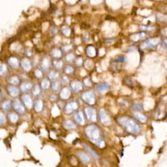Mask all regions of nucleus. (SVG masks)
Here are the masks:
<instances>
[{
  "mask_svg": "<svg viewBox=\"0 0 167 167\" xmlns=\"http://www.w3.org/2000/svg\"><path fill=\"white\" fill-rule=\"evenodd\" d=\"M125 84L126 85H127V86H129L130 87L133 86L132 80H131V79H130V78H126V79H125Z\"/></svg>",
  "mask_w": 167,
  "mask_h": 167,
  "instance_id": "obj_49",
  "label": "nucleus"
},
{
  "mask_svg": "<svg viewBox=\"0 0 167 167\" xmlns=\"http://www.w3.org/2000/svg\"><path fill=\"white\" fill-rule=\"evenodd\" d=\"M50 56L55 59H59L62 56V51L59 49H58V48L53 49L50 51Z\"/></svg>",
  "mask_w": 167,
  "mask_h": 167,
  "instance_id": "obj_23",
  "label": "nucleus"
},
{
  "mask_svg": "<svg viewBox=\"0 0 167 167\" xmlns=\"http://www.w3.org/2000/svg\"><path fill=\"white\" fill-rule=\"evenodd\" d=\"M83 146H84V148H85V150H86V151H88V153L90 154V155L95 159V160H97V159H98V155L97 154L95 153V151L94 150L91 149V148L90 147H89L88 145H86V144H83Z\"/></svg>",
  "mask_w": 167,
  "mask_h": 167,
  "instance_id": "obj_30",
  "label": "nucleus"
},
{
  "mask_svg": "<svg viewBox=\"0 0 167 167\" xmlns=\"http://www.w3.org/2000/svg\"><path fill=\"white\" fill-rule=\"evenodd\" d=\"M79 103L76 101H70L65 104L64 106V112L67 115H69L75 112L79 109Z\"/></svg>",
  "mask_w": 167,
  "mask_h": 167,
  "instance_id": "obj_5",
  "label": "nucleus"
},
{
  "mask_svg": "<svg viewBox=\"0 0 167 167\" xmlns=\"http://www.w3.org/2000/svg\"><path fill=\"white\" fill-rule=\"evenodd\" d=\"M125 58L124 55H121L120 57H119L116 59H115L114 63L115 64H122V63H124L125 61Z\"/></svg>",
  "mask_w": 167,
  "mask_h": 167,
  "instance_id": "obj_45",
  "label": "nucleus"
},
{
  "mask_svg": "<svg viewBox=\"0 0 167 167\" xmlns=\"http://www.w3.org/2000/svg\"><path fill=\"white\" fill-rule=\"evenodd\" d=\"M63 127L67 130L75 129L76 128V125L75 122H73L70 120H66L63 122Z\"/></svg>",
  "mask_w": 167,
  "mask_h": 167,
  "instance_id": "obj_19",
  "label": "nucleus"
},
{
  "mask_svg": "<svg viewBox=\"0 0 167 167\" xmlns=\"http://www.w3.org/2000/svg\"><path fill=\"white\" fill-rule=\"evenodd\" d=\"M132 109L135 111H140L142 110V106L139 103H133L132 105Z\"/></svg>",
  "mask_w": 167,
  "mask_h": 167,
  "instance_id": "obj_41",
  "label": "nucleus"
},
{
  "mask_svg": "<svg viewBox=\"0 0 167 167\" xmlns=\"http://www.w3.org/2000/svg\"><path fill=\"white\" fill-rule=\"evenodd\" d=\"M86 54H87L88 57L93 58V57L95 56L96 54H97V52H96V49H95L94 46H90L86 49Z\"/></svg>",
  "mask_w": 167,
  "mask_h": 167,
  "instance_id": "obj_31",
  "label": "nucleus"
},
{
  "mask_svg": "<svg viewBox=\"0 0 167 167\" xmlns=\"http://www.w3.org/2000/svg\"><path fill=\"white\" fill-rule=\"evenodd\" d=\"M48 77H49V79L52 81L58 80L59 77V72L56 70H52L48 75Z\"/></svg>",
  "mask_w": 167,
  "mask_h": 167,
  "instance_id": "obj_26",
  "label": "nucleus"
},
{
  "mask_svg": "<svg viewBox=\"0 0 167 167\" xmlns=\"http://www.w3.org/2000/svg\"><path fill=\"white\" fill-rule=\"evenodd\" d=\"M109 85L106 83H101L97 85L96 86V91L100 94H102L106 91L107 90H109Z\"/></svg>",
  "mask_w": 167,
  "mask_h": 167,
  "instance_id": "obj_22",
  "label": "nucleus"
},
{
  "mask_svg": "<svg viewBox=\"0 0 167 167\" xmlns=\"http://www.w3.org/2000/svg\"><path fill=\"white\" fill-rule=\"evenodd\" d=\"M70 88L75 93H79L82 90V84L80 81L74 80L70 82Z\"/></svg>",
  "mask_w": 167,
  "mask_h": 167,
  "instance_id": "obj_11",
  "label": "nucleus"
},
{
  "mask_svg": "<svg viewBox=\"0 0 167 167\" xmlns=\"http://www.w3.org/2000/svg\"><path fill=\"white\" fill-rule=\"evenodd\" d=\"M157 18L160 22H166V23H167V16L165 15V14L159 13L157 14Z\"/></svg>",
  "mask_w": 167,
  "mask_h": 167,
  "instance_id": "obj_40",
  "label": "nucleus"
},
{
  "mask_svg": "<svg viewBox=\"0 0 167 167\" xmlns=\"http://www.w3.org/2000/svg\"><path fill=\"white\" fill-rule=\"evenodd\" d=\"M43 102L42 100L39 99L37 101H35V103H33V107L35 111L37 112H40L43 111Z\"/></svg>",
  "mask_w": 167,
  "mask_h": 167,
  "instance_id": "obj_21",
  "label": "nucleus"
},
{
  "mask_svg": "<svg viewBox=\"0 0 167 167\" xmlns=\"http://www.w3.org/2000/svg\"><path fill=\"white\" fill-rule=\"evenodd\" d=\"M8 64L10 65V67H12L13 69H17L19 67L20 65V61L15 57H10L8 59Z\"/></svg>",
  "mask_w": 167,
  "mask_h": 167,
  "instance_id": "obj_18",
  "label": "nucleus"
},
{
  "mask_svg": "<svg viewBox=\"0 0 167 167\" xmlns=\"http://www.w3.org/2000/svg\"><path fill=\"white\" fill-rule=\"evenodd\" d=\"M84 132L90 142L99 148L105 146L101 130L95 125H90L84 129Z\"/></svg>",
  "mask_w": 167,
  "mask_h": 167,
  "instance_id": "obj_1",
  "label": "nucleus"
},
{
  "mask_svg": "<svg viewBox=\"0 0 167 167\" xmlns=\"http://www.w3.org/2000/svg\"><path fill=\"white\" fill-rule=\"evenodd\" d=\"M83 82L86 86L91 87L92 86V82L91 81V80L90 79H89V78H86V79H85L83 81Z\"/></svg>",
  "mask_w": 167,
  "mask_h": 167,
  "instance_id": "obj_46",
  "label": "nucleus"
},
{
  "mask_svg": "<svg viewBox=\"0 0 167 167\" xmlns=\"http://www.w3.org/2000/svg\"><path fill=\"white\" fill-rule=\"evenodd\" d=\"M134 116L135 117V118L137 120L142 124H145L148 120L147 117L145 116V115H144L143 114H141L140 112H135L134 114Z\"/></svg>",
  "mask_w": 167,
  "mask_h": 167,
  "instance_id": "obj_27",
  "label": "nucleus"
},
{
  "mask_svg": "<svg viewBox=\"0 0 167 167\" xmlns=\"http://www.w3.org/2000/svg\"><path fill=\"white\" fill-rule=\"evenodd\" d=\"M99 117L101 123L105 126H109L112 124L111 119L109 114L106 113V111L103 109H101L99 112Z\"/></svg>",
  "mask_w": 167,
  "mask_h": 167,
  "instance_id": "obj_7",
  "label": "nucleus"
},
{
  "mask_svg": "<svg viewBox=\"0 0 167 167\" xmlns=\"http://www.w3.org/2000/svg\"><path fill=\"white\" fill-rule=\"evenodd\" d=\"M52 65L55 69H60L64 66V62L59 59H55L52 61Z\"/></svg>",
  "mask_w": 167,
  "mask_h": 167,
  "instance_id": "obj_32",
  "label": "nucleus"
},
{
  "mask_svg": "<svg viewBox=\"0 0 167 167\" xmlns=\"http://www.w3.org/2000/svg\"><path fill=\"white\" fill-rule=\"evenodd\" d=\"M77 157L80 160V161L83 163H87L90 161V158L88 155L84 151H79L76 154Z\"/></svg>",
  "mask_w": 167,
  "mask_h": 167,
  "instance_id": "obj_20",
  "label": "nucleus"
},
{
  "mask_svg": "<svg viewBox=\"0 0 167 167\" xmlns=\"http://www.w3.org/2000/svg\"><path fill=\"white\" fill-rule=\"evenodd\" d=\"M50 60L46 57L43 58L41 61H40V68L43 71H48L50 69Z\"/></svg>",
  "mask_w": 167,
  "mask_h": 167,
  "instance_id": "obj_15",
  "label": "nucleus"
},
{
  "mask_svg": "<svg viewBox=\"0 0 167 167\" xmlns=\"http://www.w3.org/2000/svg\"><path fill=\"white\" fill-rule=\"evenodd\" d=\"M13 108L17 114H22L25 112V107L22 101L18 99H14L13 101Z\"/></svg>",
  "mask_w": 167,
  "mask_h": 167,
  "instance_id": "obj_8",
  "label": "nucleus"
},
{
  "mask_svg": "<svg viewBox=\"0 0 167 167\" xmlns=\"http://www.w3.org/2000/svg\"><path fill=\"white\" fill-rule=\"evenodd\" d=\"M50 82L49 79H44L40 82V86L43 90H48L50 87Z\"/></svg>",
  "mask_w": 167,
  "mask_h": 167,
  "instance_id": "obj_28",
  "label": "nucleus"
},
{
  "mask_svg": "<svg viewBox=\"0 0 167 167\" xmlns=\"http://www.w3.org/2000/svg\"><path fill=\"white\" fill-rule=\"evenodd\" d=\"M58 97L57 95H55V94H52L49 96V100L52 102H55V101H57Z\"/></svg>",
  "mask_w": 167,
  "mask_h": 167,
  "instance_id": "obj_48",
  "label": "nucleus"
},
{
  "mask_svg": "<svg viewBox=\"0 0 167 167\" xmlns=\"http://www.w3.org/2000/svg\"><path fill=\"white\" fill-rule=\"evenodd\" d=\"M160 40L159 38H152L146 40L140 44V49H154L157 46Z\"/></svg>",
  "mask_w": 167,
  "mask_h": 167,
  "instance_id": "obj_4",
  "label": "nucleus"
},
{
  "mask_svg": "<svg viewBox=\"0 0 167 167\" xmlns=\"http://www.w3.org/2000/svg\"><path fill=\"white\" fill-rule=\"evenodd\" d=\"M80 97L82 100L89 105H93L95 103V95L94 93L91 90H87L84 91L80 95Z\"/></svg>",
  "mask_w": 167,
  "mask_h": 167,
  "instance_id": "obj_3",
  "label": "nucleus"
},
{
  "mask_svg": "<svg viewBox=\"0 0 167 167\" xmlns=\"http://www.w3.org/2000/svg\"><path fill=\"white\" fill-rule=\"evenodd\" d=\"M8 119L11 122L12 124H14L18 121V114L15 112H10L8 115Z\"/></svg>",
  "mask_w": 167,
  "mask_h": 167,
  "instance_id": "obj_34",
  "label": "nucleus"
},
{
  "mask_svg": "<svg viewBox=\"0 0 167 167\" xmlns=\"http://www.w3.org/2000/svg\"><path fill=\"white\" fill-rule=\"evenodd\" d=\"M7 90L9 95L12 97H16V96L19 94V92H20L19 88H18L16 86L10 85V84L7 87Z\"/></svg>",
  "mask_w": 167,
  "mask_h": 167,
  "instance_id": "obj_13",
  "label": "nucleus"
},
{
  "mask_svg": "<svg viewBox=\"0 0 167 167\" xmlns=\"http://www.w3.org/2000/svg\"><path fill=\"white\" fill-rule=\"evenodd\" d=\"M22 68L25 71H29L32 68V64L31 61L28 58H24L20 62Z\"/></svg>",
  "mask_w": 167,
  "mask_h": 167,
  "instance_id": "obj_16",
  "label": "nucleus"
},
{
  "mask_svg": "<svg viewBox=\"0 0 167 167\" xmlns=\"http://www.w3.org/2000/svg\"><path fill=\"white\" fill-rule=\"evenodd\" d=\"M7 74V67L6 65H0V76H5Z\"/></svg>",
  "mask_w": 167,
  "mask_h": 167,
  "instance_id": "obj_37",
  "label": "nucleus"
},
{
  "mask_svg": "<svg viewBox=\"0 0 167 167\" xmlns=\"http://www.w3.org/2000/svg\"><path fill=\"white\" fill-rule=\"evenodd\" d=\"M74 120L77 124L82 125L85 123V117L82 112L78 111L74 115Z\"/></svg>",
  "mask_w": 167,
  "mask_h": 167,
  "instance_id": "obj_12",
  "label": "nucleus"
},
{
  "mask_svg": "<svg viewBox=\"0 0 167 167\" xmlns=\"http://www.w3.org/2000/svg\"><path fill=\"white\" fill-rule=\"evenodd\" d=\"M33 87V85L32 84L31 82L28 81H25L20 84V89L22 92L28 93L29 91H31Z\"/></svg>",
  "mask_w": 167,
  "mask_h": 167,
  "instance_id": "obj_14",
  "label": "nucleus"
},
{
  "mask_svg": "<svg viewBox=\"0 0 167 167\" xmlns=\"http://www.w3.org/2000/svg\"><path fill=\"white\" fill-rule=\"evenodd\" d=\"M61 30H62V33H64V35H65L67 37H69L70 35V30L69 28L65 26V27H64V28H62Z\"/></svg>",
  "mask_w": 167,
  "mask_h": 167,
  "instance_id": "obj_44",
  "label": "nucleus"
},
{
  "mask_svg": "<svg viewBox=\"0 0 167 167\" xmlns=\"http://www.w3.org/2000/svg\"><path fill=\"white\" fill-rule=\"evenodd\" d=\"M61 83L63 84H69V78L67 76H63L62 78H61Z\"/></svg>",
  "mask_w": 167,
  "mask_h": 167,
  "instance_id": "obj_47",
  "label": "nucleus"
},
{
  "mask_svg": "<svg viewBox=\"0 0 167 167\" xmlns=\"http://www.w3.org/2000/svg\"><path fill=\"white\" fill-rule=\"evenodd\" d=\"M32 94L35 97H38V96L40 94V92H41V88L39 86V85L36 84L35 86H33L32 90H31Z\"/></svg>",
  "mask_w": 167,
  "mask_h": 167,
  "instance_id": "obj_33",
  "label": "nucleus"
},
{
  "mask_svg": "<svg viewBox=\"0 0 167 167\" xmlns=\"http://www.w3.org/2000/svg\"><path fill=\"white\" fill-rule=\"evenodd\" d=\"M117 121L126 132L130 134L136 135L141 131L140 125L133 120L128 116H121L117 118Z\"/></svg>",
  "mask_w": 167,
  "mask_h": 167,
  "instance_id": "obj_2",
  "label": "nucleus"
},
{
  "mask_svg": "<svg viewBox=\"0 0 167 167\" xmlns=\"http://www.w3.org/2000/svg\"><path fill=\"white\" fill-rule=\"evenodd\" d=\"M140 29L142 31H151L154 29V27L149 25H140Z\"/></svg>",
  "mask_w": 167,
  "mask_h": 167,
  "instance_id": "obj_42",
  "label": "nucleus"
},
{
  "mask_svg": "<svg viewBox=\"0 0 167 167\" xmlns=\"http://www.w3.org/2000/svg\"><path fill=\"white\" fill-rule=\"evenodd\" d=\"M34 75L37 79H40V78L43 77V71L40 69H37L34 71Z\"/></svg>",
  "mask_w": 167,
  "mask_h": 167,
  "instance_id": "obj_43",
  "label": "nucleus"
},
{
  "mask_svg": "<svg viewBox=\"0 0 167 167\" xmlns=\"http://www.w3.org/2000/svg\"><path fill=\"white\" fill-rule=\"evenodd\" d=\"M146 35L145 33L144 32H140V33H135V34H133L130 36V40H132L133 42H137L140 40L144 39V38H146Z\"/></svg>",
  "mask_w": 167,
  "mask_h": 167,
  "instance_id": "obj_17",
  "label": "nucleus"
},
{
  "mask_svg": "<svg viewBox=\"0 0 167 167\" xmlns=\"http://www.w3.org/2000/svg\"><path fill=\"white\" fill-rule=\"evenodd\" d=\"M74 72V68L72 65H67L65 66V67L64 68V73L65 75H70V74H73Z\"/></svg>",
  "mask_w": 167,
  "mask_h": 167,
  "instance_id": "obj_38",
  "label": "nucleus"
},
{
  "mask_svg": "<svg viewBox=\"0 0 167 167\" xmlns=\"http://www.w3.org/2000/svg\"><path fill=\"white\" fill-rule=\"evenodd\" d=\"M75 54H74L72 52H70L69 54H67L66 55V56L65 58V61H67L69 63H71L73 61H75Z\"/></svg>",
  "mask_w": 167,
  "mask_h": 167,
  "instance_id": "obj_36",
  "label": "nucleus"
},
{
  "mask_svg": "<svg viewBox=\"0 0 167 167\" xmlns=\"http://www.w3.org/2000/svg\"><path fill=\"white\" fill-rule=\"evenodd\" d=\"M7 122V117L4 112L0 111V126L5 125Z\"/></svg>",
  "mask_w": 167,
  "mask_h": 167,
  "instance_id": "obj_35",
  "label": "nucleus"
},
{
  "mask_svg": "<svg viewBox=\"0 0 167 167\" xmlns=\"http://www.w3.org/2000/svg\"><path fill=\"white\" fill-rule=\"evenodd\" d=\"M157 1H161V0H157Z\"/></svg>",
  "mask_w": 167,
  "mask_h": 167,
  "instance_id": "obj_53",
  "label": "nucleus"
},
{
  "mask_svg": "<svg viewBox=\"0 0 167 167\" xmlns=\"http://www.w3.org/2000/svg\"><path fill=\"white\" fill-rule=\"evenodd\" d=\"M1 99H2V95L1 94V93H0V103L1 102Z\"/></svg>",
  "mask_w": 167,
  "mask_h": 167,
  "instance_id": "obj_52",
  "label": "nucleus"
},
{
  "mask_svg": "<svg viewBox=\"0 0 167 167\" xmlns=\"http://www.w3.org/2000/svg\"><path fill=\"white\" fill-rule=\"evenodd\" d=\"M61 84V81H59L58 80H54L52 82V83L50 85V88L52 89V90L54 92H57L60 90Z\"/></svg>",
  "mask_w": 167,
  "mask_h": 167,
  "instance_id": "obj_25",
  "label": "nucleus"
},
{
  "mask_svg": "<svg viewBox=\"0 0 167 167\" xmlns=\"http://www.w3.org/2000/svg\"><path fill=\"white\" fill-rule=\"evenodd\" d=\"M163 41H164V44H165V46L167 47V38H166V39H165L164 40H163Z\"/></svg>",
  "mask_w": 167,
  "mask_h": 167,
  "instance_id": "obj_51",
  "label": "nucleus"
},
{
  "mask_svg": "<svg viewBox=\"0 0 167 167\" xmlns=\"http://www.w3.org/2000/svg\"><path fill=\"white\" fill-rule=\"evenodd\" d=\"M71 95V91L70 89L68 87L63 88L61 90L59 91V97L61 100H67Z\"/></svg>",
  "mask_w": 167,
  "mask_h": 167,
  "instance_id": "obj_10",
  "label": "nucleus"
},
{
  "mask_svg": "<svg viewBox=\"0 0 167 167\" xmlns=\"http://www.w3.org/2000/svg\"><path fill=\"white\" fill-rule=\"evenodd\" d=\"M84 114L89 122H95L97 120V113L95 109L91 107H86L84 109Z\"/></svg>",
  "mask_w": 167,
  "mask_h": 167,
  "instance_id": "obj_6",
  "label": "nucleus"
},
{
  "mask_svg": "<svg viewBox=\"0 0 167 167\" xmlns=\"http://www.w3.org/2000/svg\"><path fill=\"white\" fill-rule=\"evenodd\" d=\"M113 41V39H106L105 40V43L107 42V43H112Z\"/></svg>",
  "mask_w": 167,
  "mask_h": 167,
  "instance_id": "obj_50",
  "label": "nucleus"
},
{
  "mask_svg": "<svg viewBox=\"0 0 167 167\" xmlns=\"http://www.w3.org/2000/svg\"><path fill=\"white\" fill-rule=\"evenodd\" d=\"M21 101L24 104L25 107L28 109H30L33 107V102L30 95L28 94H24L21 97Z\"/></svg>",
  "mask_w": 167,
  "mask_h": 167,
  "instance_id": "obj_9",
  "label": "nucleus"
},
{
  "mask_svg": "<svg viewBox=\"0 0 167 167\" xmlns=\"http://www.w3.org/2000/svg\"><path fill=\"white\" fill-rule=\"evenodd\" d=\"M7 82L10 85H14V86H16L20 83V79L18 76H11L8 79H7Z\"/></svg>",
  "mask_w": 167,
  "mask_h": 167,
  "instance_id": "obj_29",
  "label": "nucleus"
},
{
  "mask_svg": "<svg viewBox=\"0 0 167 167\" xmlns=\"http://www.w3.org/2000/svg\"><path fill=\"white\" fill-rule=\"evenodd\" d=\"M74 62H75V65L77 67H81L84 64V60L82 57L76 58Z\"/></svg>",
  "mask_w": 167,
  "mask_h": 167,
  "instance_id": "obj_39",
  "label": "nucleus"
},
{
  "mask_svg": "<svg viewBox=\"0 0 167 167\" xmlns=\"http://www.w3.org/2000/svg\"><path fill=\"white\" fill-rule=\"evenodd\" d=\"M1 108L5 111H9L13 108V102L10 100H5L1 105Z\"/></svg>",
  "mask_w": 167,
  "mask_h": 167,
  "instance_id": "obj_24",
  "label": "nucleus"
}]
</instances>
